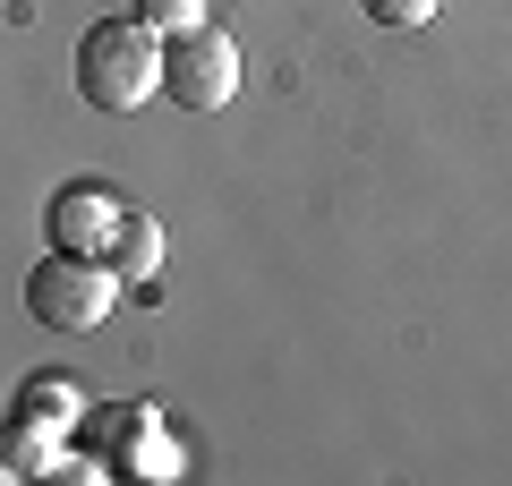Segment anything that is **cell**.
Instances as JSON below:
<instances>
[{
  "mask_svg": "<svg viewBox=\"0 0 512 486\" xmlns=\"http://www.w3.org/2000/svg\"><path fill=\"white\" fill-rule=\"evenodd\" d=\"M77 94H86L94 111H137V103H154V94H163V35L137 26V9H128V18L86 26V43H77Z\"/></svg>",
  "mask_w": 512,
  "mask_h": 486,
  "instance_id": "obj_1",
  "label": "cell"
},
{
  "mask_svg": "<svg viewBox=\"0 0 512 486\" xmlns=\"http://www.w3.org/2000/svg\"><path fill=\"white\" fill-rule=\"evenodd\" d=\"M111 299H120V273H111L103 256L52 248L35 273H26V307H35L43 324H60V333H94V324L111 316Z\"/></svg>",
  "mask_w": 512,
  "mask_h": 486,
  "instance_id": "obj_2",
  "label": "cell"
},
{
  "mask_svg": "<svg viewBox=\"0 0 512 486\" xmlns=\"http://www.w3.org/2000/svg\"><path fill=\"white\" fill-rule=\"evenodd\" d=\"M163 94L180 111H222L239 94V43L222 26H197V35L163 43Z\"/></svg>",
  "mask_w": 512,
  "mask_h": 486,
  "instance_id": "obj_3",
  "label": "cell"
},
{
  "mask_svg": "<svg viewBox=\"0 0 512 486\" xmlns=\"http://www.w3.org/2000/svg\"><path fill=\"white\" fill-rule=\"evenodd\" d=\"M120 214H128V205L111 197V188L69 180V188L52 197V214H43V222H52V248H69V256H103L111 231H120Z\"/></svg>",
  "mask_w": 512,
  "mask_h": 486,
  "instance_id": "obj_4",
  "label": "cell"
},
{
  "mask_svg": "<svg viewBox=\"0 0 512 486\" xmlns=\"http://www.w3.org/2000/svg\"><path fill=\"white\" fill-rule=\"evenodd\" d=\"M103 265L120 273V290H154V273H163V222H154V214H120Z\"/></svg>",
  "mask_w": 512,
  "mask_h": 486,
  "instance_id": "obj_5",
  "label": "cell"
},
{
  "mask_svg": "<svg viewBox=\"0 0 512 486\" xmlns=\"http://www.w3.org/2000/svg\"><path fill=\"white\" fill-rule=\"evenodd\" d=\"M205 9H214V0H137V26H154L163 43H180V35H197V26H214Z\"/></svg>",
  "mask_w": 512,
  "mask_h": 486,
  "instance_id": "obj_6",
  "label": "cell"
},
{
  "mask_svg": "<svg viewBox=\"0 0 512 486\" xmlns=\"http://www.w3.org/2000/svg\"><path fill=\"white\" fill-rule=\"evenodd\" d=\"M359 9L376 26H402V35H410V26H436V0H359Z\"/></svg>",
  "mask_w": 512,
  "mask_h": 486,
  "instance_id": "obj_7",
  "label": "cell"
}]
</instances>
